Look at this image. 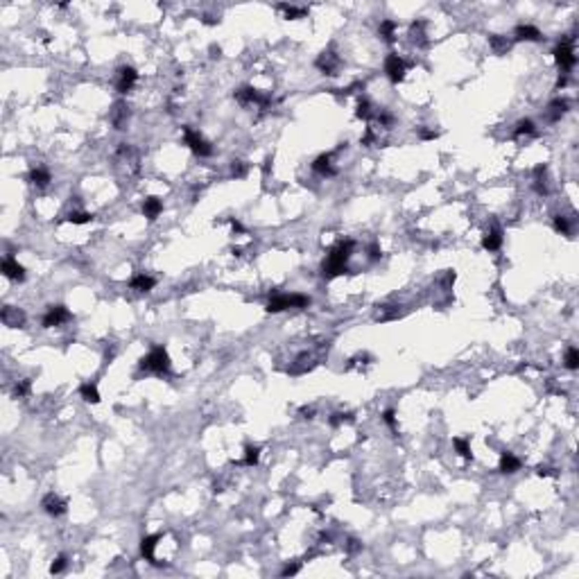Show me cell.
Wrapping results in <instances>:
<instances>
[{
    "instance_id": "6da1fadb",
    "label": "cell",
    "mask_w": 579,
    "mask_h": 579,
    "mask_svg": "<svg viewBox=\"0 0 579 579\" xmlns=\"http://www.w3.org/2000/svg\"><path fill=\"white\" fill-rule=\"evenodd\" d=\"M353 247H356L353 240H342V242H337L335 247L328 251V256H326V260H324V276L326 278L340 276V274H344V272H348L346 260L353 256Z\"/></svg>"
},
{
    "instance_id": "7a4b0ae2",
    "label": "cell",
    "mask_w": 579,
    "mask_h": 579,
    "mask_svg": "<svg viewBox=\"0 0 579 579\" xmlns=\"http://www.w3.org/2000/svg\"><path fill=\"white\" fill-rule=\"evenodd\" d=\"M140 369L152 371V374H168L170 371V356H168V351L163 346H154L140 360Z\"/></svg>"
},
{
    "instance_id": "3957f363",
    "label": "cell",
    "mask_w": 579,
    "mask_h": 579,
    "mask_svg": "<svg viewBox=\"0 0 579 579\" xmlns=\"http://www.w3.org/2000/svg\"><path fill=\"white\" fill-rule=\"evenodd\" d=\"M310 303V299L305 294H274L267 303V310L270 313H283V310L290 308H305Z\"/></svg>"
},
{
    "instance_id": "277c9868",
    "label": "cell",
    "mask_w": 579,
    "mask_h": 579,
    "mask_svg": "<svg viewBox=\"0 0 579 579\" xmlns=\"http://www.w3.org/2000/svg\"><path fill=\"white\" fill-rule=\"evenodd\" d=\"M554 59H556V64H559V68H564V70H570L577 64L575 48H572V36L564 39L554 48Z\"/></svg>"
},
{
    "instance_id": "5b68a950",
    "label": "cell",
    "mask_w": 579,
    "mask_h": 579,
    "mask_svg": "<svg viewBox=\"0 0 579 579\" xmlns=\"http://www.w3.org/2000/svg\"><path fill=\"white\" fill-rule=\"evenodd\" d=\"M183 138H185V145H188L197 156H211L213 154V147L209 145V140H206L201 134L193 132L190 127H183Z\"/></svg>"
},
{
    "instance_id": "8992f818",
    "label": "cell",
    "mask_w": 579,
    "mask_h": 579,
    "mask_svg": "<svg viewBox=\"0 0 579 579\" xmlns=\"http://www.w3.org/2000/svg\"><path fill=\"white\" fill-rule=\"evenodd\" d=\"M315 66L319 68L324 75H330V77H333V75H337V70H340L342 59H340V54L333 50V48H328V50H324L319 57H317Z\"/></svg>"
},
{
    "instance_id": "52a82bcc",
    "label": "cell",
    "mask_w": 579,
    "mask_h": 579,
    "mask_svg": "<svg viewBox=\"0 0 579 579\" xmlns=\"http://www.w3.org/2000/svg\"><path fill=\"white\" fill-rule=\"evenodd\" d=\"M236 100L240 105H258V107H267L270 105V97L263 95L260 91L251 89V86H242V89L236 91Z\"/></svg>"
},
{
    "instance_id": "ba28073f",
    "label": "cell",
    "mask_w": 579,
    "mask_h": 579,
    "mask_svg": "<svg viewBox=\"0 0 579 579\" xmlns=\"http://www.w3.org/2000/svg\"><path fill=\"white\" fill-rule=\"evenodd\" d=\"M385 73L394 84L405 79V61H403L398 54H387L385 59Z\"/></svg>"
},
{
    "instance_id": "9c48e42d",
    "label": "cell",
    "mask_w": 579,
    "mask_h": 579,
    "mask_svg": "<svg viewBox=\"0 0 579 579\" xmlns=\"http://www.w3.org/2000/svg\"><path fill=\"white\" fill-rule=\"evenodd\" d=\"M0 321L5 326H9V328H20V326H25V313L14 308V305H5L0 310Z\"/></svg>"
},
{
    "instance_id": "30bf717a",
    "label": "cell",
    "mask_w": 579,
    "mask_h": 579,
    "mask_svg": "<svg viewBox=\"0 0 579 579\" xmlns=\"http://www.w3.org/2000/svg\"><path fill=\"white\" fill-rule=\"evenodd\" d=\"M41 507H43V511L50 513V516H64V513H66V509H68L66 500L59 498L57 493H48V495H43Z\"/></svg>"
},
{
    "instance_id": "8fae6325",
    "label": "cell",
    "mask_w": 579,
    "mask_h": 579,
    "mask_svg": "<svg viewBox=\"0 0 579 579\" xmlns=\"http://www.w3.org/2000/svg\"><path fill=\"white\" fill-rule=\"evenodd\" d=\"M68 319H70V313H68L66 305H52V308L46 313V317H43V326H46V328H52V326L66 324Z\"/></svg>"
},
{
    "instance_id": "7c38bea8",
    "label": "cell",
    "mask_w": 579,
    "mask_h": 579,
    "mask_svg": "<svg viewBox=\"0 0 579 579\" xmlns=\"http://www.w3.org/2000/svg\"><path fill=\"white\" fill-rule=\"evenodd\" d=\"M136 79H138V73H136V68L132 66H122L118 70V91L120 93H129L132 91V86L136 84Z\"/></svg>"
},
{
    "instance_id": "4fadbf2b",
    "label": "cell",
    "mask_w": 579,
    "mask_h": 579,
    "mask_svg": "<svg viewBox=\"0 0 579 579\" xmlns=\"http://www.w3.org/2000/svg\"><path fill=\"white\" fill-rule=\"evenodd\" d=\"M0 270H3V274L7 276V278H12V281H25V267L23 265H18L16 263V260L12 258V256H9V258H5L3 260V265H0Z\"/></svg>"
},
{
    "instance_id": "5bb4252c",
    "label": "cell",
    "mask_w": 579,
    "mask_h": 579,
    "mask_svg": "<svg viewBox=\"0 0 579 579\" xmlns=\"http://www.w3.org/2000/svg\"><path fill=\"white\" fill-rule=\"evenodd\" d=\"M127 120H129V107L125 105V102H116V107H113V111H111L113 127H116V129H125Z\"/></svg>"
},
{
    "instance_id": "9a60e30c",
    "label": "cell",
    "mask_w": 579,
    "mask_h": 579,
    "mask_svg": "<svg viewBox=\"0 0 579 579\" xmlns=\"http://www.w3.org/2000/svg\"><path fill=\"white\" fill-rule=\"evenodd\" d=\"M516 471H521V460H518L513 452H502V457H500V473L511 475Z\"/></svg>"
},
{
    "instance_id": "2e32d148",
    "label": "cell",
    "mask_w": 579,
    "mask_h": 579,
    "mask_svg": "<svg viewBox=\"0 0 579 579\" xmlns=\"http://www.w3.org/2000/svg\"><path fill=\"white\" fill-rule=\"evenodd\" d=\"M482 247L487 249V251H498V249L502 247V231H500L498 226L491 229L487 236H484V240H482Z\"/></svg>"
},
{
    "instance_id": "e0dca14e",
    "label": "cell",
    "mask_w": 579,
    "mask_h": 579,
    "mask_svg": "<svg viewBox=\"0 0 579 579\" xmlns=\"http://www.w3.org/2000/svg\"><path fill=\"white\" fill-rule=\"evenodd\" d=\"M513 34H516V39H521V41H541L543 39V34H541L534 25H518Z\"/></svg>"
},
{
    "instance_id": "ac0fdd59",
    "label": "cell",
    "mask_w": 579,
    "mask_h": 579,
    "mask_svg": "<svg viewBox=\"0 0 579 579\" xmlns=\"http://www.w3.org/2000/svg\"><path fill=\"white\" fill-rule=\"evenodd\" d=\"M161 211H163V204L158 197H147L143 201V213H145L147 220H156V217L161 215Z\"/></svg>"
},
{
    "instance_id": "d6986e66",
    "label": "cell",
    "mask_w": 579,
    "mask_h": 579,
    "mask_svg": "<svg viewBox=\"0 0 579 579\" xmlns=\"http://www.w3.org/2000/svg\"><path fill=\"white\" fill-rule=\"evenodd\" d=\"M156 541H158V534H152V536H145L143 541H140V554H143L147 561H152V564H156V561H154Z\"/></svg>"
},
{
    "instance_id": "ffe728a7",
    "label": "cell",
    "mask_w": 579,
    "mask_h": 579,
    "mask_svg": "<svg viewBox=\"0 0 579 579\" xmlns=\"http://www.w3.org/2000/svg\"><path fill=\"white\" fill-rule=\"evenodd\" d=\"M129 285H132L134 290H140V292H150V290L156 285V281L147 274H136L132 281H129Z\"/></svg>"
},
{
    "instance_id": "44dd1931",
    "label": "cell",
    "mask_w": 579,
    "mask_h": 579,
    "mask_svg": "<svg viewBox=\"0 0 579 579\" xmlns=\"http://www.w3.org/2000/svg\"><path fill=\"white\" fill-rule=\"evenodd\" d=\"M489 46L493 48V52H495V54H505V52L511 48V41H507V36L491 34V36H489Z\"/></svg>"
},
{
    "instance_id": "7402d4cb",
    "label": "cell",
    "mask_w": 579,
    "mask_h": 579,
    "mask_svg": "<svg viewBox=\"0 0 579 579\" xmlns=\"http://www.w3.org/2000/svg\"><path fill=\"white\" fill-rule=\"evenodd\" d=\"M79 394H81V398H84L86 403H93V405L100 403V391H97V387L91 385V382H84V385L79 387Z\"/></svg>"
},
{
    "instance_id": "603a6c76",
    "label": "cell",
    "mask_w": 579,
    "mask_h": 579,
    "mask_svg": "<svg viewBox=\"0 0 579 579\" xmlns=\"http://www.w3.org/2000/svg\"><path fill=\"white\" fill-rule=\"evenodd\" d=\"M409 36H412L414 43L425 46V23L423 20H414V23L409 25Z\"/></svg>"
},
{
    "instance_id": "cb8c5ba5",
    "label": "cell",
    "mask_w": 579,
    "mask_h": 579,
    "mask_svg": "<svg viewBox=\"0 0 579 579\" xmlns=\"http://www.w3.org/2000/svg\"><path fill=\"white\" fill-rule=\"evenodd\" d=\"M27 179H30L34 185H39V188H43V185L50 183V172L43 170V168H34L30 174H27Z\"/></svg>"
},
{
    "instance_id": "d4e9b609",
    "label": "cell",
    "mask_w": 579,
    "mask_h": 579,
    "mask_svg": "<svg viewBox=\"0 0 579 579\" xmlns=\"http://www.w3.org/2000/svg\"><path fill=\"white\" fill-rule=\"evenodd\" d=\"M313 170L319 172V174H335V170L330 168V154H321L315 158L313 163Z\"/></svg>"
},
{
    "instance_id": "484cf974",
    "label": "cell",
    "mask_w": 579,
    "mask_h": 579,
    "mask_svg": "<svg viewBox=\"0 0 579 579\" xmlns=\"http://www.w3.org/2000/svg\"><path fill=\"white\" fill-rule=\"evenodd\" d=\"M378 34L385 39L387 43H394V34H396V23L394 20H382L378 27Z\"/></svg>"
},
{
    "instance_id": "4316f807",
    "label": "cell",
    "mask_w": 579,
    "mask_h": 579,
    "mask_svg": "<svg viewBox=\"0 0 579 579\" xmlns=\"http://www.w3.org/2000/svg\"><path fill=\"white\" fill-rule=\"evenodd\" d=\"M278 9L285 14V18H303L308 14L305 7H294V5H278Z\"/></svg>"
},
{
    "instance_id": "83f0119b",
    "label": "cell",
    "mask_w": 579,
    "mask_h": 579,
    "mask_svg": "<svg viewBox=\"0 0 579 579\" xmlns=\"http://www.w3.org/2000/svg\"><path fill=\"white\" fill-rule=\"evenodd\" d=\"M452 446L457 448V452L464 457V460H473V452H471V446H468V441L464 439V437H457V439H452Z\"/></svg>"
},
{
    "instance_id": "f1b7e54d",
    "label": "cell",
    "mask_w": 579,
    "mask_h": 579,
    "mask_svg": "<svg viewBox=\"0 0 579 579\" xmlns=\"http://www.w3.org/2000/svg\"><path fill=\"white\" fill-rule=\"evenodd\" d=\"M258 457H260V448H256V446H247V450H244V460H242V464H244V466H256V464H258Z\"/></svg>"
},
{
    "instance_id": "f546056e",
    "label": "cell",
    "mask_w": 579,
    "mask_h": 579,
    "mask_svg": "<svg viewBox=\"0 0 579 579\" xmlns=\"http://www.w3.org/2000/svg\"><path fill=\"white\" fill-rule=\"evenodd\" d=\"M550 109H552V111H550V118L559 120L568 111V102L566 100H554V102H550Z\"/></svg>"
},
{
    "instance_id": "4dcf8cb0",
    "label": "cell",
    "mask_w": 579,
    "mask_h": 579,
    "mask_svg": "<svg viewBox=\"0 0 579 579\" xmlns=\"http://www.w3.org/2000/svg\"><path fill=\"white\" fill-rule=\"evenodd\" d=\"M534 132H536V125H534L529 118H525V120H518L516 129H513V134H516V136H523V134H534Z\"/></svg>"
},
{
    "instance_id": "1f68e13d",
    "label": "cell",
    "mask_w": 579,
    "mask_h": 579,
    "mask_svg": "<svg viewBox=\"0 0 579 579\" xmlns=\"http://www.w3.org/2000/svg\"><path fill=\"white\" fill-rule=\"evenodd\" d=\"M66 220L73 222V224H89L93 220V215H91V213H84V211H73V213H68V215H66Z\"/></svg>"
},
{
    "instance_id": "d6a6232c",
    "label": "cell",
    "mask_w": 579,
    "mask_h": 579,
    "mask_svg": "<svg viewBox=\"0 0 579 579\" xmlns=\"http://www.w3.org/2000/svg\"><path fill=\"white\" fill-rule=\"evenodd\" d=\"M356 116L362 118V120H371V118H374V109H371V102H367V100L360 102L358 109H356Z\"/></svg>"
},
{
    "instance_id": "836d02e7",
    "label": "cell",
    "mask_w": 579,
    "mask_h": 579,
    "mask_svg": "<svg viewBox=\"0 0 579 579\" xmlns=\"http://www.w3.org/2000/svg\"><path fill=\"white\" fill-rule=\"evenodd\" d=\"M566 367L572 369V371L579 367V351H577L575 346H570V348L566 351Z\"/></svg>"
},
{
    "instance_id": "e575fe53",
    "label": "cell",
    "mask_w": 579,
    "mask_h": 579,
    "mask_svg": "<svg viewBox=\"0 0 579 579\" xmlns=\"http://www.w3.org/2000/svg\"><path fill=\"white\" fill-rule=\"evenodd\" d=\"M30 389H32V382L30 380H18L16 382V387H14V396L16 398H25L27 394H30Z\"/></svg>"
},
{
    "instance_id": "d590c367",
    "label": "cell",
    "mask_w": 579,
    "mask_h": 579,
    "mask_svg": "<svg viewBox=\"0 0 579 579\" xmlns=\"http://www.w3.org/2000/svg\"><path fill=\"white\" fill-rule=\"evenodd\" d=\"M554 229H556L559 233H564V236H568V233H570V222H568V217L554 215Z\"/></svg>"
},
{
    "instance_id": "8d00e7d4",
    "label": "cell",
    "mask_w": 579,
    "mask_h": 579,
    "mask_svg": "<svg viewBox=\"0 0 579 579\" xmlns=\"http://www.w3.org/2000/svg\"><path fill=\"white\" fill-rule=\"evenodd\" d=\"M231 174H233L236 179H242L244 174H247V166H244L242 161H233V163H231Z\"/></svg>"
},
{
    "instance_id": "74e56055",
    "label": "cell",
    "mask_w": 579,
    "mask_h": 579,
    "mask_svg": "<svg viewBox=\"0 0 579 579\" xmlns=\"http://www.w3.org/2000/svg\"><path fill=\"white\" fill-rule=\"evenodd\" d=\"M64 568H66V556L59 554L57 559H54V564L50 566V572H52V575H57V572H61Z\"/></svg>"
},
{
    "instance_id": "f35d334b",
    "label": "cell",
    "mask_w": 579,
    "mask_h": 579,
    "mask_svg": "<svg viewBox=\"0 0 579 579\" xmlns=\"http://www.w3.org/2000/svg\"><path fill=\"white\" fill-rule=\"evenodd\" d=\"M382 419H385V423L389 425L391 430H396V414H394V409H385V414H382Z\"/></svg>"
},
{
    "instance_id": "ab89813d",
    "label": "cell",
    "mask_w": 579,
    "mask_h": 579,
    "mask_svg": "<svg viewBox=\"0 0 579 579\" xmlns=\"http://www.w3.org/2000/svg\"><path fill=\"white\" fill-rule=\"evenodd\" d=\"M344 421H353V414H333L330 417V425H340Z\"/></svg>"
},
{
    "instance_id": "60d3db41",
    "label": "cell",
    "mask_w": 579,
    "mask_h": 579,
    "mask_svg": "<svg viewBox=\"0 0 579 579\" xmlns=\"http://www.w3.org/2000/svg\"><path fill=\"white\" fill-rule=\"evenodd\" d=\"M382 256V251H380V247H378V242H371L369 244V258L371 260H378Z\"/></svg>"
},
{
    "instance_id": "b9f144b4",
    "label": "cell",
    "mask_w": 579,
    "mask_h": 579,
    "mask_svg": "<svg viewBox=\"0 0 579 579\" xmlns=\"http://www.w3.org/2000/svg\"><path fill=\"white\" fill-rule=\"evenodd\" d=\"M437 132H432V129H419V138L421 140H435L437 138Z\"/></svg>"
},
{
    "instance_id": "7bdbcfd3",
    "label": "cell",
    "mask_w": 579,
    "mask_h": 579,
    "mask_svg": "<svg viewBox=\"0 0 579 579\" xmlns=\"http://www.w3.org/2000/svg\"><path fill=\"white\" fill-rule=\"evenodd\" d=\"M360 548H362V545H360V543H358V541H356V539H348V543H346V552H348V554H353V552H358V550H360Z\"/></svg>"
},
{
    "instance_id": "ee69618b",
    "label": "cell",
    "mask_w": 579,
    "mask_h": 579,
    "mask_svg": "<svg viewBox=\"0 0 579 579\" xmlns=\"http://www.w3.org/2000/svg\"><path fill=\"white\" fill-rule=\"evenodd\" d=\"M297 572H299V564H292V566H285V568H283L281 575H283V577H290V575H297Z\"/></svg>"
},
{
    "instance_id": "f6af8a7d",
    "label": "cell",
    "mask_w": 579,
    "mask_h": 579,
    "mask_svg": "<svg viewBox=\"0 0 579 579\" xmlns=\"http://www.w3.org/2000/svg\"><path fill=\"white\" fill-rule=\"evenodd\" d=\"M371 143H374V132H371V127H369L362 136V145H371Z\"/></svg>"
},
{
    "instance_id": "bcb514c9",
    "label": "cell",
    "mask_w": 579,
    "mask_h": 579,
    "mask_svg": "<svg viewBox=\"0 0 579 579\" xmlns=\"http://www.w3.org/2000/svg\"><path fill=\"white\" fill-rule=\"evenodd\" d=\"M231 226H233V231H238V233H242L244 231V226L240 222H236V220H231Z\"/></svg>"
},
{
    "instance_id": "7dc6e473",
    "label": "cell",
    "mask_w": 579,
    "mask_h": 579,
    "mask_svg": "<svg viewBox=\"0 0 579 579\" xmlns=\"http://www.w3.org/2000/svg\"><path fill=\"white\" fill-rule=\"evenodd\" d=\"M536 473H539V475H550L552 471H550L548 466H539V468H536Z\"/></svg>"
},
{
    "instance_id": "c3c4849f",
    "label": "cell",
    "mask_w": 579,
    "mask_h": 579,
    "mask_svg": "<svg viewBox=\"0 0 579 579\" xmlns=\"http://www.w3.org/2000/svg\"><path fill=\"white\" fill-rule=\"evenodd\" d=\"M211 52H213V57H220V48H215V46H211Z\"/></svg>"
}]
</instances>
